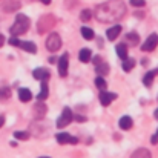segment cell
I'll list each match as a JSON object with an SVG mask.
<instances>
[{
    "instance_id": "cell-20",
    "label": "cell",
    "mask_w": 158,
    "mask_h": 158,
    "mask_svg": "<svg viewBox=\"0 0 158 158\" xmlns=\"http://www.w3.org/2000/svg\"><path fill=\"white\" fill-rule=\"evenodd\" d=\"M131 158H152V154H151L149 149H146V148H140V149H137V151L132 154V157Z\"/></svg>"
},
{
    "instance_id": "cell-23",
    "label": "cell",
    "mask_w": 158,
    "mask_h": 158,
    "mask_svg": "<svg viewBox=\"0 0 158 158\" xmlns=\"http://www.w3.org/2000/svg\"><path fill=\"white\" fill-rule=\"evenodd\" d=\"M80 34H81V37H83L85 40H94V37H95V32H94L91 28H88V26H81Z\"/></svg>"
},
{
    "instance_id": "cell-30",
    "label": "cell",
    "mask_w": 158,
    "mask_h": 158,
    "mask_svg": "<svg viewBox=\"0 0 158 158\" xmlns=\"http://www.w3.org/2000/svg\"><path fill=\"white\" fill-rule=\"evenodd\" d=\"M131 5L135 8H143L146 5V0H131Z\"/></svg>"
},
{
    "instance_id": "cell-28",
    "label": "cell",
    "mask_w": 158,
    "mask_h": 158,
    "mask_svg": "<svg viewBox=\"0 0 158 158\" xmlns=\"http://www.w3.org/2000/svg\"><path fill=\"white\" fill-rule=\"evenodd\" d=\"M92 15H94V12H92L91 9H83V11L80 12V20H81V22H89V20L92 19Z\"/></svg>"
},
{
    "instance_id": "cell-8",
    "label": "cell",
    "mask_w": 158,
    "mask_h": 158,
    "mask_svg": "<svg viewBox=\"0 0 158 158\" xmlns=\"http://www.w3.org/2000/svg\"><path fill=\"white\" fill-rule=\"evenodd\" d=\"M55 140L58 144H78V138L77 137H72L71 134L68 132H60L55 135Z\"/></svg>"
},
{
    "instance_id": "cell-34",
    "label": "cell",
    "mask_w": 158,
    "mask_h": 158,
    "mask_svg": "<svg viewBox=\"0 0 158 158\" xmlns=\"http://www.w3.org/2000/svg\"><path fill=\"white\" fill-rule=\"evenodd\" d=\"M3 45H5V37H3V35L0 34V48H2Z\"/></svg>"
},
{
    "instance_id": "cell-16",
    "label": "cell",
    "mask_w": 158,
    "mask_h": 158,
    "mask_svg": "<svg viewBox=\"0 0 158 158\" xmlns=\"http://www.w3.org/2000/svg\"><path fill=\"white\" fill-rule=\"evenodd\" d=\"M19 100H20L22 103H28V102H31V100H32V92H31L28 88H22V89H19Z\"/></svg>"
},
{
    "instance_id": "cell-37",
    "label": "cell",
    "mask_w": 158,
    "mask_h": 158,
    "mask_svg": "<svg viewBox=\"0 0 158 158\" xmlns=\"http://www.w3.org/2000/svg\"><path fill=\"white\" fill-rule=\"evenodd\" d=\"M154 117H155V120H158V107L155 109V112H154Z\"/></svg>"
},
{
    "instance_id": "cell-6",
    "label": "cell",
    "mask_w": 158,
    "mask_h": 158,
    "mask_svg": "<svg viewBox=\"0 0 158 158\" xmlns=\"http://www.w3.org/2000/svg\"><path fill=\"white\" fill-rule=\"evenodd\" d=\"M157 46H158V34L154 32L144 40V43L141 45V51L143 52H152V51H155Z\"/></svg>"
},
{
    "instance_id": "cell-9",
    "label": "cell",
    "mask_w": 158,
    "mask_h": 158,
    "mask_svg": "<svg viewBox=\"0 0 158 158\" xmlns=\"http://www.w3.org/2000/svg\"><path fill=\"white\" fill-rule=\"evenodd\" d=\"M98 98H100V103H102V106L107 107V106L114 102V100H117V98H118V94H115V92H109V91H106V89H105V91H102V92H100Z\"/></svg>"
},
{
    "instance_id": "cell-25",
    "label": "cell",
    "mask_w": 158,
    "mask_h": 158,
    "mask_svg": "<svg viewBox=\"0 0 158 158\" xmlns=\"http://www.w3.org/2000/svg\"><path fill=\"white\" fill-rule=\"evenodd\" d=\"M126 40H127L132 46H137V45L140 43V37H138V34L134 32V31H131V32L126 34Z\"/></svg>"
},
{
    "instance_id": "cell-2",
    "label": "cell",
    "mask_w": 158,
    "mask_h": 158,
    "mask_svg": "<svg viewBox=\"0 0 158 158\" xmlns=\"http://www.w3.org/2000/svg\"><path fill=\"white\" fill-rule=\"evenodd\" d=\"M29 26H31V22H29L28 15H25V14H17L14 25L9 28V32L12 34V37H19L20 34L28 32Z\"/></svg>"
},
{
    "instance_id": "cell-15",
    "label": "cell",
    "mask_w": 158,
    "mask_h": 158,
    "mask_svg": "<svg viewBox=\"0 0 158 158\" xmlns=\"http://www.w3.org/2000/svg\"><path fill=\"white\" fill-rule=\"evenodd\" d=\"M157 75H158V68L152 69V71H149V72H146L144 77H143V85H144L146 88H151L152 83H154V78H155Z\"/></svg>"
},
{
    "instance_id": "cell-12",
    "label": "cell",
    "mask_w": 158,
    "mask_h": 158,
    "mask_svg": "<svg viewBox=\"0 0 158 158\" xmlns=\"http://www.w3.org/2000/svg\"><path fill=\"white\" fill-rule=\"evenodd\" d=\"M17 48H20V49H23V51H26V52H29V54H35V52H37V45H35L34 42H25V40H19V45H17Z\"/></svg>"
},
{
    "instance_id": "cell-10",
    "label": "cell",
    "mask_w": 158,
    "mask_h": 158,
    "mask_svg": "<svg viewBox=\"0 0 158 158\" xmlns=\"http://www.w3.org/2000/svg\"><path fill=\"white\" fill-rule=\"evenodd\" d=\"M32 77L35 78V80H39V81H42V80H49V77H51V72L46 69V68H35L34 71H32Z\"/></svg>"
},
{
    "instance_id": "cell-14",
    "label": "cell",
    "mask_w": 158,
    "mask_h": 158,
    "mask_svg": "<svg viewBox=\"0 0 158 158\" xmlns=\"http://www.w3.org/2000/svg\"><path fill=\"white\" fill-rule=\"evenodd\" d=\"M118 126H120V129H123V131H129V129H132V126H134V120H132V117H129V115H123V117L118 120Z\"/></svg>"
},
{
    "instance_id": "cell-4",
    "label": "cell",
    "mask_w": 158,
    "mask_h": 158,
    "mask_svg": "<svg viewBox=\"0 0 158 158\" xmlns=\"http://www.w3.org/2000/svg\"><path fill=\"white\" fill-rule=\"evenodd\" d=\"M72 120H74V114H72L71 107H64V109L61 110V115L57 118L55 124H57L58 129H63V127H66L68 124H71Z\"/></svg>"
},
{
    "instance_id": "cell-26",
    "label": "cell",
    "mask_w": 158,
    "mask_h": 158,
    "mask_svg": "<svg viewBox=\"0 0 158 158\" xmlns=\"http://www.w3.org/2000/svg\"><path fill=\"white\" fill-rule=\"evenodd\" d=\"M94 83H95V86L100 89V91H105L106 88H107V83H106L105 77H102V75H98V77H95V80H94Z\"/></svg>"
},
{
    "instance_id": "cell-3",
    "label": "cell",
    "mask_w": 158,
    "mask_h": 158,
    "mask_svg": "<svg viewBox=\"0 0 158 158\" xmlns=\"http://www.w3.org/2000/svg\"><path fill=\"white\" fill-rule=\"evenodd\" d=\"M61 48V37L58 32H51L46 39V49L49 52H57Z\"/></svg>"
},
{
    "instance_id": "cell-17",
    "label": "cell",
    "mask_w": 158,
    "mask_h": 158,
    "mask_svg": "<svg viewBox=\"0 0 158 158\" xmlns=\"http://www.w3.org/2000/svg\"><path fill=\"white\" fill-rule=\"evenodd\" d=\"M48 95H49L48 83H46V80H42V88H40V92L37 94V100H39V102H43V100L48 98Z\"/></svg>"
},
{
    "instance_id": "cell-38",
    "label": "cell",
    "mask_w": 158,
    "mask_h": 158,
    "mask_svg": "<svg viewBox=\"0 0 158 158\" xmlns=\"http://www.w3.org/2000/svg\"><path fill=\"white\" fill-rule=\"evenodd\" d=\"M49 61H51V63H55L57 60H55V57H51V58H49Z\"/></svg>"
},
{
    "instance_id": "cell-24",
    "label": "cell",
    "mask_w": 158,
    "mask_h": 158,
    "mask_svg": "<svg viewBox=\"0 0 158 158\" xmlns=\"http://www.w3.org/2000/svg\"><path fill=\"white\" fill-rule=\"evenodd\" d=\"M115 52H117V55H118L121 60H124V58L127 57V46H126L124 43H118V45L115 46Z\"/></svg>"
},
{
    "instance_id": "cell-18",
    "label": "cell",
    "mask_w": 158,
    "mask_h": 158,
    "mask_svg": "<svg viewBox=\"0 0 158 158\" xmlns=\"http://www.w3.org/2000/svg\"><path fill=\"white\" fill-rule=\"evenodd\" d=\"M91 58H92V51H91V49H88V48L80 49V52H78V60H80L81 63H89Z\"/></svg>"
},
{
    "instance_id": "cell-35",
    "label": "cell",
    "mask_w": 158,
    "mask_h": 158,
    "mask_svg": "<svg viewBox=\"0 0 158 158\" xmlns=\"http://www.w3.org/2000/svg\"><path fill=\"white\" fill-rule=\"evenodd\" d=\"M3 124H5V117H3V115H0V127H2Z\"/></svg>"
},
{
    "instance_id": "cell-5",
    "label": "cell",
    "mask_w": 158,
    "mask_h": 158,
    "mask_svg": "<svg viewBox=\"0 0 158 158\" xmlns=\"http://www.w3.org/2000/svg\"><path fill=\"white\" fill-rule=\"evenodd\" d=\"M54 25H55V17H54L52 14H48V15H43V17L39 20L37 29H39V32H46L48 29L52 28Z\"/></svg>"
},
{
    "instance_id": "cell-7",
    "label": "cell",
    "mask_w": 158,
    "mask_h": 158,
    "mask_svg": "<svg viewBox=\"0 0 158 158\" xmlns=\"http://www.w3.org/2000/svg\"><path fill=\"white\" fill-rule=\"evenodd\" d=\"M57 68H58V75L60 77H66L68 75V68H69V54L63 52L61 57L57 61Z\"/></svg>"
},
{
    "instance_id": "cell-39",
    "label": "cell",
    "mask_w": 158,
    "mask_h": 158,
    "mask_svg": "<svg viewBox=\"0 0 158 158\" xmlns=\"http://www.w3.org/2000/svg\"><path fill=\"white\" fill-rule=\"evenodd\" d=\"M39 158H51V157H39Z\"/></svg>"
},
{
    "instance_id": "cell-32",
    "label": "cell",
    "mask_w": 158,
    "mask_h": 158,
    "mask_svg": "<svg viewBox=\"0 0 158 158\" xmlns=\"http://www.w3.org/2000/svg\"><path fill=\"white\" fill-rule=\"evenodd\" d=\"M91 61H92L94 64H98V63H102L103 60H102V57H100V55H95V57L92 55V58H91Z\"/></svg>"
},
{
    "instance_id": "cell-21",
    "label": "cell",
    "mask_w": 158,
    "mask_h": 158,
    "mask_svg": "<svg viewBox=\"0 0 158 158\" xmlns=\"http://www.w3.org/2000/svg\"><path fill=\"white\" fill-rule=\"evenodd\" d=\"M46 112H48V107H46V105H43L42 102H39L37 105L34 106V114H35V117H39V118H43Z\"/></svg>"
},
{
    "instance_id": "cell-31",
    "label": "cell",
    "mask_w": 158,
    "mask_h": 158,
    "mask_svg": "<svg viewBox=\"0 0 158 158\" xmlns=\"http://www.w3.org/2000/svg\"><path fill=\"white\" fill-rule=\"evenodd\" d=\"M74 120H75V121H78V123H85L88 118H86L85 115H74Z\"/></svg>"
},
{
    "instance_id": "cell-22",
    "label": "cell",
    "mask_w": 158,
    "mask_h": 158,
    "mask_svg": "<svg viewBox=\"0 0 158 158\" xmlns=\"http://www.w3.org/2000/svg\"><path fill=\"white\" fill-rule=\"evenodd\" d=\"M109 64L105 63V61H102V63H98V64H95V72L98 74V75H102V77H105L109 74Z\"/></svg>"
},
{
    "instance_id": "cell-29",
    "label": "cell",
    "mask_w": 158,
    "mask_h": 158,
    "mask_svg": "<svg viewBox=\"0 0 158 158\" xmlns=\"http://www.w3.org/2000/svg\"><path fill=\"white\" fill-rule=\"evenodd\" d=\"M12 135H14L15 140H28L29 138V132L28 131H15Z\"/></svg>"
},
{
    "instance_id": "cell-13",
    "label": "cell",
    "mask_w": 158,
    "mask_h": 158,
    "mask_svg": "<svg viewBox=\"0 0 158 158\" xmlns=\"http://www.w3.org/2000/svg\"><path fill=\"white\" fill-rule=\"evenodd\" d=\"M121 31H123L121 25H115V26H112V28H109V29L106 31V39H107L109 42H114V40L121 34Z\"/></svg>"
},
{
    "instance_id": "cell-1",
    "label": "cell",
    "mask_w": 158,
    "mask_h": 158,
    "mask_svg": "<svg viewBox=\"0 0 158 158\" xmlns=\"http://www.w3.org/2000/svg\"><path fill=\"white\" fill-rule=\"evenodd\" d=\"M126 14V5L123 0H109L95 6V19L102 23L107 22H118Z\"/></svg>"
},
{
    "instance_id": "cell-33",
    "label": "cell",
    "mask_w": 158,
    "mask_h": 158,
    "mask_svg": "<svg viewBox=\"0 0 158 158\" xmlns=\"http://www.w3.org/2000/svg\"><path fill=\"white\" fill-rule=\"evenodd\" d=\"M151 143H152V144H158V129H157V132L151 137Z\"/></svg>"
},
{
    "instance_id": "cell-27",
    "label": "cell",
    "mask_w": 158,
    "mask_h": 158,
    "mask_svg": "<svg viewBox=\"0 0 158 158\" xmlns=\"http://www.w3.org/2000/svg\"><path fill=\"white\" fill-rule=\"evenodd\" d=\"M11 98V89L9 88H0V102H6Z\"/></svg>"
},
{
    "instance_id": "cell-11",
    "label": "cell",
    "mask_w": 158,
    "mask_h": 158,
    "mask_svg": "<svg viewBox=\"0 0 158 158\" xmlns=\"http://www.w3.org/2000/svg\"><path fill=\"white\" fill-rule=\"evenodd\" d=\"M20 2L19 0H5L2 3V9L5 12H15L17 9H20Z\"/></svg>"
},
{
    "instance_id": "cell-36",
    "label": "cell",
    "mask_w": 158,
    "mask_h": 158,
    "mask_svg": "<svg viewBox=\"0 0 158 158\" xmlns=\"http://www.w3.org/2000/svg\"><path fill=\"white\" fill-rule=\"evenodd\" d=\"M40 2H42L43 5H49V3H51V0H40Z\"/></svg>"
},
{
    "instance_id": "cell-19",
    "label": "cell",
    "mask_w": 158,
    "mask_h": 158,
    "mask_svg": "<svg viewBox=\"0 0 158 158\" xmlns=\"http://www.w3.org/2000/svg\"><path fill=\"white\" fill-rule=\"evenodd\" d=\"M135 64H137L135 58L126 57V58L123 60V64H121V68H123V71H124V72H131V71H132V69L135 68Z\"/></svg>"
}]
</instances>
